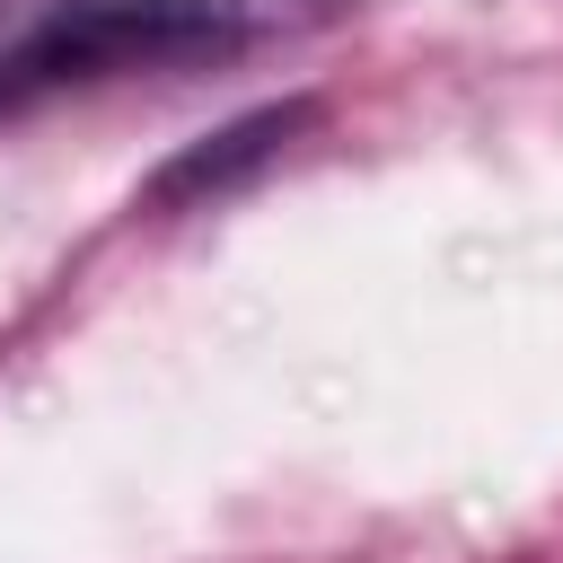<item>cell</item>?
Wrapping results in <instances>:
<instances>
[{
    "instance_id": "obj_2",
    "label": "cell",
    "mask_w": 563,
    "mask_h": 563,
    "mask_svg": "<svg viewBox=\"0 0 563 563\" xmlns=\"http://www.w3.org/2000/svg\"><path fill=\"white\" fill-rule=\"evenodd\" d=\"M35 18H44V0H0V53H9V44H18Z\"/></svg>"
},
{
    "instance_id": "obj_1",
    "label": "cell",
    "mask_w": 563,
    "mask_h": 563,
    "mask_svg": "<svg viewBox=\"0 0 563 563\" xmlns=\"http://www.w3.org/2000/svg\"><path fill=\"white\" fill-rule=\"evenodd\" d=\"M325 18H334V0H44V18L0 53V97L150 70V62H194V53H238L264 35L325 26Z\"/></svg>"
}]
</instances>
